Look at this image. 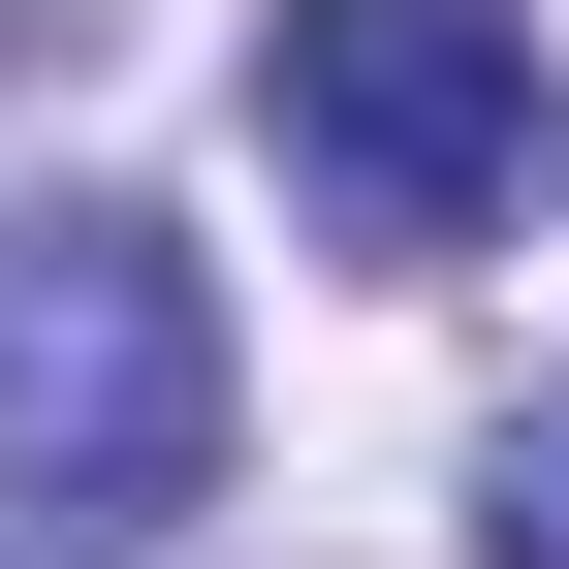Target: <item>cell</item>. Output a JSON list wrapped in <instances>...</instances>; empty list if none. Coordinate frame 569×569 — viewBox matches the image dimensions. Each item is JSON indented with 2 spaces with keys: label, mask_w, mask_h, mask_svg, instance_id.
<instances>
[{
  "label": "cell",
  "mask_w": 569,
  "mask_h": 569,
  "mask_svg": "<svg viewBox=\"0 0 569 569\" xmlns=\"http://www.w3.org/2000/svg\"><path fill=\"white\" fill-rule=\"evenodd\" d=\"M253 127H284V190H317L348 284H443L538 190V0H284L253 32Z\"/></svg>",
  "instance_id": "6da1fadb"
},
{
  "label": "cell",
  "mask_w": 569,
  "mask_h": 569,
  "mask_svg": "<svg viewBox=\"0 0 569 569\" xmlns=\"http://www.w3.org/2000/svg\"><path fill=\"white\" fill-rule=\"evenodd\" d=\"M0 475L63 538H190V475H222V284L127 222V190L0 222Z\"/></svg>",
  "instance_id": "7a4b0ae2"
},
{
  "label": "cell",
  "mask_w": 569,
  "mask_h": 569,
  "mask_svg": "<svg viewBox=\"0 0 569 569\" xmlns=\"http://www.w3.org/2000/svg\"><path fill=\"white\" fill-rule=\"evenodd\" d=\"M475 569H569V380L507 411V443H475Z\"/></svg>",
  "instance_id": "3957f363"
},
{
  "label": "cell",
  "mask_w": 569,
  "mask_h": 569,
  "mask_svg": "<svg viewBox=\"0 0 569 569\" xmlns=\"http://www.w3.org/2000/svg\"><path fill=\"white\" fill-rule=\"evenodd\" d=\"M0 569H190V538H63V507H32V538H0Z\"/></svg>",
  "instance_id": "277c9868"
}]
</instances>
